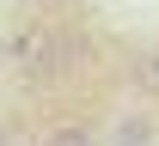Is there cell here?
<instances>
[{"label": "cell", "instance_id": "cell-1", "mask_svg": "<svg viewBox=\"0 0 159 146\" xmlns=\"http://www.w3.org/2000/svg\"><path fill=\"white\" fill-rule=\"evenodd\" d=\"M6 61L19 67L31 85H49V79H61L80 61V43L67 31H55V24H43V19H25V24L6 31Z\"/></svg>", "mask_w": 159, "mask_h": 146}, {"label": "cell", "instance_id": "cell-2", "mask_svg": "<svg viewBox=\"0 0 159 146\" xmlns=\"http://www.w3.org/2000/svg\"><path fill=\"white\" fill-rule=\"evenodd\" d=\"M135 85H147V91H159V49H147V55H135Z\"/></svg>", "mask_w": 159, "mask_h": 146}, {"label": "cell", "instance_id": "cell-3", "mask_svg": "<svg viewBox=\"0 0 159 146\" xmlns=\"http://www.w3.org/2000/svg\"><path fill=\"white\" fill-rule=\"evenodd\" d=\"M49 146H92V128H55Z\"/></svg>", "mask_w": 159, "mask_h": 146}, {"label": "cell", "instance_id": "cell-4", "mask_svg": "<svg viewBox=\"0 0 159 146\" xmlns=\"http://www.w3.org/2000/svg\"><path fill=\"white\" fill-rule=\"evenodd\" d=\"M116 146H147V122H122V134H116Z\"/></svg>", "mask_w": 159, "mask_h": 146}, {"label": "cell", "instance_id": "cell-5", "mask_svg": "<svg viewBox=\"0 0 159 146\" xmlns=\"http://www.w3.org/2000/svg\"><path fill=\"white\" fill-rule=\"evenodd\" d=\"M0 146H6V128H0Z\"/></svg>", "mask_w": 159, "mask_h": 146}]
</instances>
